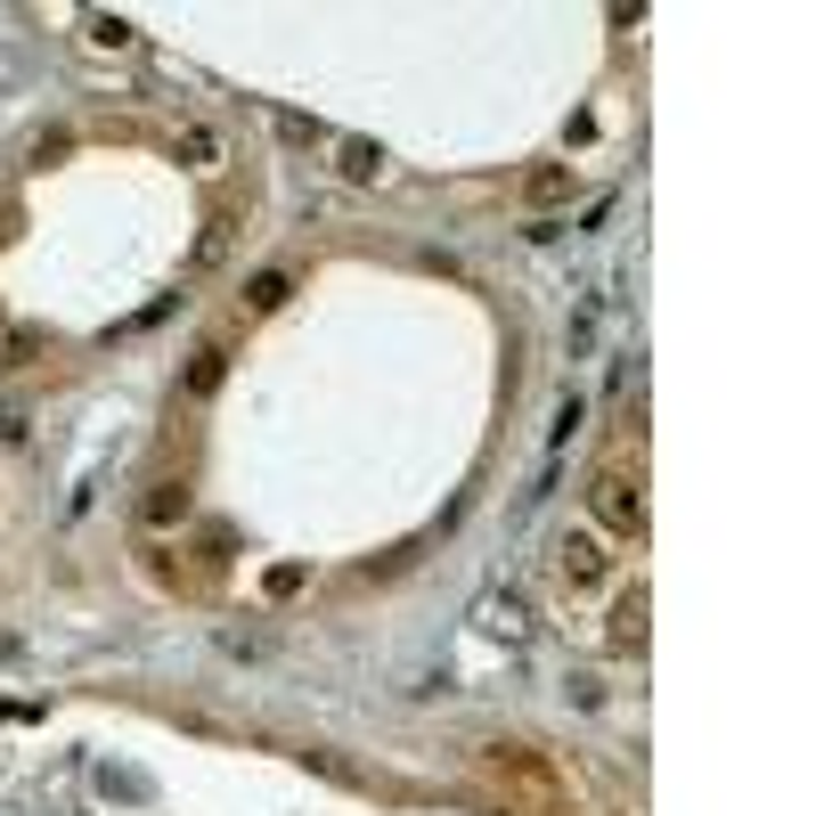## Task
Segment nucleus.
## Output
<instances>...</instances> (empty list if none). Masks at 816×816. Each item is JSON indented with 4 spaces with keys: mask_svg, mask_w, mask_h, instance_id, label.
<instances>
[{
    "mask_svg": "<svg viewBox=\"0 0 816 816\" xmlns=\"http://www.w3.org/2000/svg\"><path fill=\"white\" fill-rule=\"evenodd\" d=\"M589 507H596V522H613V531H645V498H637L629 474H596Z\"/></svg>",
    "mask_w": 816,
    "mask_h": 816,
    "instance_id": "1",
    "label": "nucleus"
},
{
    "mask_svg": "<svg viewBox=\"0 0 816 816\" xmlns=\"http://www.w3.org/2000/svg\"><path fill=\"white\" fill-rule=\"evenodd\" d=\"M563 580H572V589H596V580H604V548H596V531H572V539H563Z\"/></svg>",
    "mask_w": 816,
    "mask_h": 816,
    "instance_id": "2",
    "label": "nucleus"
},
{
    "mask_svg": "<svg viewBox=\"0 0 816 816\" xmlns=\"http://www.w3.org/2000/svg\"><path fill=\"white\" fill-rule=\"evenodd\" d=\"M221 375H229V351H221V343H204L197 360H188L180 392H188V401H213V392H221Z\"/></svg>",
    "mask_w": 816,
    "mask_h": 816,
    "instance_id": "3",
    "label": "nucleus"
},
{
    "mask_svg": "<svg viewBox=\"0 0 816 816\" xmlns=\"http://www.w3.org/2000/svg\"><path fill=\"white\" fill-rule=\"evenodd\" d=\"M286 295H295V269H254L245 278V310H278Z\"/></svg>",
    "mask_w": 816,
    "mask_h": 816,
    "instance_id": "4",
    "label": "nucleus"
},
{
    "mask_svg": "<svg viewBox=\"0 0 816 816\" xmlns=\"http://www.w3.org/2000/svg\"><path fill=\"white\" fill-rule=\"evenodd\" d=\"M522 197H531V204H563V197H572V172H563V163H539V172L522 180Z\"/></svg>",
    "mask_w": 816,
    "mask_h": 816,
    "instance_id": "5",
    "label": "nucleus"
},
{
    "mask_svg": "<svg viewBox=\"0 0 816 816\" xmlns=\"http://www.w3.org/2000/svg\"><path fill=\"white\" fill-rule=\"evenodd\" d=\"M490 629H498V637H531V604H522L515 589L490 596Z\"/></svg>",
    "mask_w": 816,
    "mask_h": 816,
    "instance_id": "6",
    "label": "nucleus"
},
{
    "mask_svg": "<svg viewBox=\"0 0 816 816\" xmlns=\"http://www.w3.org/2000/svg\"><path fill=\"white\" fill-rule=\"evenodd\" d=\"M613 645H645V589H637V596H621V613H613Z\"/></svg>",
    "mask_w": 816,
    "mask_h": 816,
    "instance_id": "7",
    "label": "nucleus"
},
{
    "mask_svg": "<svg viewBox=\"0 0 816 816\" xmlns=\"http://www.w3.org/2000/svg\"><path fill=\"white\" fill-rule=\"evenodd\" d=\"M148 522H188V490L180 483H156L148 490Z\"/></svg>",
    "mask_w": 816,
    "mask_h": 816,
    "instance_id": "8",
    "label": "nucleus"
},
{
    "mask_svg": "<svg viewBox=\"0 0 816 816\" xmlns=\"http://www.w3.org/2000/svg\"><path fill=\"white\" fill-rule=\"evenodd\" d=\"M375 172H384V156L368 139H343V180H375Z\"/></svg>",
    "mask_w": 816,
    "mask_h": 816,
    "instance_id": "9",
    "label": "nucleus"
},
{
    "mask_svg": "<svg viewBox=\"0 0 816 816\" xmlns=\"http://www.w3.org/2000/svg\"><path fill=\"white\" fill-rule=\"evenodd\" d=\"M180 156H188V163H213V156H221V139L204 131V123H188V131H180Z\"/></svg>",
    "mask_w": 816,
    "mask_h": 816,
    "instance_id": "10",
    "label": "nucleus"
},
{
    "mask_svg": "<svg viewBox=\"0 0 816 816\" xmlns=\"http://www.w3.org/2000/svg\"><path fill=\"white\" fill-rule=\"evenodd\" d=\"M33 351H41V335H33V327H17V335H9V343H0V368H25V360H33Z\"/></svg>",
    "mask_w": 816,
    "mask_h": 816,
    "instance_id": "11",
    "label": "nucleus"
}]
</instances>
